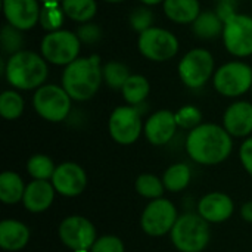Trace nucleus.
Segmentation results:
<instances>
[{"label": "nucleus", "mask_w": 252, "mask_h": 252, "mask_svg": "<svg viewBox=\"0 0 252 252\" xmlns=\"http://www.w3.org/2000/svg\"><path fill=\"white\" fill-rule=\"evenodd\" d=\"M233 151L232 136L223 126L202 123L190 130L186 137L189 158L201 165H217L224 162Z\"/></svg>", "instance_id": "f257e3e1"}, {"label": "nucleus", "mask_w": 252, "mask_h": 252, "mask_svg": "<svg viewBox=\"0 0 252 252\" xmlns=\"http://www.w3.org/2000/svg\"><path fill=\"white\" fill-rule=\"evenodd\" d=\"M103 80L99 56L75 59L66 65L62 75V87L71 99L89 100L97 92Z\"/></svg>", "instance_id": "f03ea898"}, {"label": "nucleus", "mask_w": 252, "mask_h": 252, "mask_svg": "<svg viewBox=\"0 0 252 252\" xmlns=\"http://www.w3.org/2000/svg\"><path fill=\"white\" fill-rule=\"evenodd\" d=\"M6 80L16 89L31 90L40 87L49 74L47 63L32 52H18L12 55L4 66Z\"/></svg>", "instance_id": "7ed1b4c3"}, {"label": "nucleus", "mask_w": 252, "mask_h": 252, "mask_svg": "<svg viewBox=\"0 0 252 252\" xmlns=\"http://www.w3.org/2000/svg\"><path fill=\"white\" fill-rule=\"evenodd\" d=\"M170 239L179 252H202L211 239L210 223L198 213L179 216L173 230L170 232Z\"/></svg>", "instance_id": "20e7f679"}, {"label": "nucleus", "mask_w": 252, "mask_h": 252, "mask_svg": "<svg viewBox=\"0 0 252 252\" xmlns=\"http://www.w3.org/2000/svg\"><path fill=\"white\" fill-rule=\"evenodd\" d=\"M179 219L176 205L167 198H158L151 201L140 217L142 230L152 238H161L168 235Z\"/></svg>", "instance_id": "39448f33"}, {"label": "nucleus", "mask_w": 252, "mask_h": 252, "mask_svg": "<svg viewBox=\"0 0 252 252\" xmlns=\"http://www.w3.org/2000/svg\"><path fill=\"white\" fill-rule=\"evenodd\" d=\"M32 105L35 112L46 121L61 123L63 121L71 111V97L63 87L47 84L37 89Z\"/></svg>", "instance_id": "423d86ee"}, {"label": "nucleus", "mask_w": 252, "mask_h": 252, "mask_svg": "<svg viewBox=\"0 0 252 252\" xmlns=\"http://www.w3.org/2000/svg\"><path fill=\"white\" fill-rule=\"evenodd\" d=\"M143 127L145 126H142L140 111L131 105L115 108L108 123V128L112 140L123 146H128L137 142Z\"/></svg>", "instance_id": "0eeeda50"}, {"label": "nucleus", "mask_w": 252, "mask_h": 252, "mask_svg": "<svg viewBox=\"0 0 252 252\" xmlns=\"http://www.w3.org/2000/svg\"><path fill=\"white\" fill-rule=\"evenodd\" d=\"M61 242L71 251H90L97 239L94 224L83 216H69L59 224Z\"/></svg>", "instance_id": "6e6552de"}, {"label": "nucleus", "mask_w": 252, "mask_h": 252, "mask_svg": "<svg viewBox=\"0 0 252 252\" xmlns=\"http://www.w3.org/2000/svg\"><path fill=\"white\" fill-rule=\"evenodd\" d=\"M78 35L69 31H53L49 32L41 41L43 58L55 65H69L74 62L80 52Z\"/></svg>", "instance_id": "1a4fd4ad"}, {"label": "nucleus", "mask_w": 252, "mask_h": 252, "mask_svg": "<svg viewBox=\"0 0 252 252\" xmlns=\"http://www.w3.org/2000/svg\"><path fill=\"white\" fill-rule=\"evenodd\" d=\"M214 87L227 97H236L252 89V69L242 62H230L217 69L214 75Z\"/></svg>", "instance_id": "9d476101"}, {"label": "nucleus", "mask_w": 252, "mask_h": 252, "mask_svg": "<svg viewBox=\"0 0 252 252\" xmlns=\"http://www.w3.org/2000/svg\"><path fill=\"white\" fill-rule=\"evenodd\" d=\"M214 59L208 50L193 49L190 50L179 65V74L182 81L190 89L202 87L213 75Z\"/></svg>", "instance_id": "9b49d317"}, {"label": "nucleus", "mask_w": 252, "mask_h": 252, "mask_svg": "<svg viewBox=\"0 0 252 252\" xmlns=\"http://www.w3.org/2000/svg\"><path fill=\"white\" fill-rule=\"evenodd\" d=\"M139 50L151 61H168L179 50V41L174 34L162 28H149L140 32Z\"/></svg>", "instance_id": "f8f14e48"}, {"label": "nucleus", "mask_w": 252, "mask_h": 252, "mask_svg": "<svg viewBox=\"0 0 252 252\" xmlns=\"http://www.w3.org/2000/svg\"><path fill=\"white\" fill-rule=\"evenodd\" d=\"M223 38L227 50L236 56L252 53V18L235 13L224 22Z\"/></svg>", "instance_id": "ddd939ff"}, {"label": "nucleus", "mask_w": 252, "mask_h": 252, "mask_svg": "<svg viewBox=\"0 0 252 252\" xmlns=\"http://www.w3.org/2000/svg\"><path fill=\"white\" fill-rule=\"evenodd\" d=\"M52 185L61 196L75 198L80 196L87 186V174L77 162H62L56 165L52 177Z\"/></svg>", "instance_id": "4468645a"}, {"label": "nucleus", "mask_w": 252, "mask_h": 252, "mask_svg": "<svg viewBox=\"0 0 252 252\" xmlns=\"http://www.w3.org/2000/svg\"><path fill=\"white\" fill-rule=\"evenodd\" d=\"M235 213L233 199L223 192H211L201 198L198 202V214L210 224L227 221Z\"/></svg>", "instance_id": "2eb2a0df"}, {"label": "nucleus", "mask_w": 252, "mask_h": 252, "mask_svg": "<svg viewBox=\"0 0 252 252\" xmlns=\"http://www.w3.org/2000/svg\"><path fill=\"white\" fill-rule=\"evenodd\" d=\"M177 127L176 115L171 111L161 109L148 118L143 127V133L151 145L164 146L174 137Z\"/></svg>", "instance_id": "dca6fc26"}, {"label": "nucleus", "mask_w": 252, "mask_h": 252, "mask_svg": "<svg viewBox=\"0 0 252 252\" xmlns=\"http://www.w3.org/2000/svg\"><path fill=\"white\" fill-rule=\"evenodd\" d=\"M3 9L7 22L18 30H30L40 21L37 0H3Z\"/></svg>", "instance_id": "f3484780"}, {"label": "nucleus", "mask_w": 252, "mask_h": 252, "mask_svg": "<svg viewBox=\"0 0 252 252\" xmlns=\"http://www.w3.org/2000/svg\"><path fill=\"white\" fill-rule=\"evenodd\" d=\"M56 190L49 180H32L27 185L22 198L24 208L32 214L47 211L55 201Z\"/></svg>", "instance_id": "a211bd4d"}, {"label": "nucleus", "mask_w": 252, "mask_h": 252, "mask_svg": "<svg viewBox=\"0 0 252 252\" xmlns=\"http://www.w3.org/2000/svg\"><path fill=\"white\" fill-rule=\"evenodd\" d=\"M223 127L232 137H250L252 133V103H232L224 112Z\"/></svg>", "instance_id": "6ab92c4d"}, {"label": "nucleus", "mask_w": 252, "mask_h": 252, "mask_svg": "<svg viewBox=\"0 0 252 252\" xmlns=\"http://www.w3.org/2000/svg\"><path fill=\"white\" fill-rule=\"evenodd\" d=\"M30 238L31 232L22 221L6 219L0 223V248L3 251H21L28 245Z\"/></svg>", "instance_id": "aec40b11"}, {"label": "nucleus", "mask_w": 252, "mask_h": 252, "mask_svg": "<svg viewBox=\"0 0 252 252\" xmlns=\"http://www.w3.org/2000/svg\"><path fill=\"white\" fill-rule=\"evenodd\" d=\"M27 185L15 171H3L0 174V201L6 205L22 202Z\"/></svg>", "instance_id": "412c9836"}, {"label": "nucleus", "mask_w": 252, "mask_h": 252, "mask_svg": "<svg viewBox=\"0 0 252 252\" xmlns=\"http://www.w3.org/2000/svg\"><path fill=\"white\" fill-rule=\"evenodd\" d=\"M164 12L171 21L179 24L195 22L201 13L198 0H165Z\"/></svg>", "instance_id": "4be33fe9"}, {"label": "nucleus", "mask_w": 252, "mask_h": 252, "mask_svg": "<svg viewBox=\"0 0 252 252\" xmlns=\"http://www.w3.org/2000/svg\"><path fill=\"white\" fill-rule=\"evenodd\" d=\"M192 179V173L188 164L185 162H176L170 165L162 176V183L165 186V190L168 192H182L185 190Z\"/></svg>", "instance_id": "5701e85b"}, {"label": "nucleus", "mask_w": 252, "mask_h": 252, "mask_svg": "<svg viewBox=\"0 0 252 252\" xmlns=\"http://www.w3.org/2000/svg\"><path fill=\"white\" fill-rule=\"evenodd\" d=\"M193 32L199 38H214L223 32V21L216 12H202L193 22Z\"/></svg>", "instance_id": "b1692460"}, {"label": "nucleus", "mask_w": 252, "mask_h": 252, "mask_svg": "<svg viewBox=\"0 0 252 252\" xmlns=\"http://www.w3.org/2000/svg\"><path fill=\"white\" fill-rule=\"evenodd\" d=\"M121 90H123V96H124L126 102L131 106H137L145 102V99L149 94L151 87L145 77L131 75Z\"/></svg>", "instance_id": "393cba45"}, {"label": "nucleus", "mask_w": 252, "mask_h": 252, "mask_svg": "<svg viewBox=\"0 0 252 252\" xmlns=\"http://www.w3.org/2000/svg\"><path fill=\"white\" fill-rule=\"evenodd\" d=\"M55 170L53 159L44 154H35L27 161V171L32 180H52Z\"/></svg>", "instance_id": "a878e982"}, {"label": "nucleus", "mask_w": 252, "mask_h": 252, "mask_svg": "<svg viewBox=\"0 0 252 252\" xmlns=\"http://www.w3.org/2000/svg\"><path fill=\"white\" fill-rule=\"evenodd\" d=\"M134 188H136V192L142 198H146L151 201L162 198V195L165 192V186L162 183V179H159L151 173L140 174L134 182Z\"/></svg>", "instance_id": "bb28decb"}, {"label": "nucleus", "mask_w": 252, "mask_h": 252, "mask_svg": "<svg viewBox=\"0 0 252 252\" xmlns=\"http://www.w3.org/2000/svg\"><path fill=\"white\" fill-rule=\"evenodd\" d=\"M62 9L66 16L77 22H87L96 15L94 0H62Z\"/></svg>", "instance_id": "cd10ccee"}, {"label": "nucleus", "mask_w": 252, "mask_h": 252, "mask_svg": "<svg viewBox=\"0 0 252 252\" xmlns=\"http://www.w3.org/2000/svg\"><path fill=\"white\" fill-rule=\"evenodd\" d=\"M24 99L13 90H6L0 96V114L4 120H16L24 112Z\"/></svg>", "instance_id": "c85d7f7f"}, {"label": "nucleus", "mask_w": 252, "mask_h": 252, "mask_svg": "<svg viewBox=\"0 0 252 252\" xmlns=\"http://www.w3.org/2000/svg\"><path fill=\"white\" fill-rule=\"evenodd\" d=\"M102 74H103V80L106 81V84L114 90L123 89L127 80L131 77L127 65L121 62H108L102 68Z\"/></svg>", "instance_id": "c756f323"}, {"label": "nucleus", "mask_w": 252, "mask_h": 252, "mask_svg": "<svg viewBox=\"0 0 252 252\" xmlns=\"http://www.w3.org/2000/svg\"><path fill=\"white\" fill-rule=\"evenodd\" d=\"M63 9L58 6V3H44L41 12H40V22L44 30L49 31H58L63 21Z\"/></svg>", "instance_id": "7c9ffc66"}, {"label": "nucleus", "mask_w": 252, "mask_h": 252, "mask_svg": "<svg viewBox=\"0 0 252 252\" xmlns=\"http://www.w3.org/2000/svg\"><path fill=\"white\" fill-rule=\"evenodd\" d=\"M176 123L179 127L182 128H188V130H193L198 126H201L202 123V114L196 106L188 105L180 108L176 114Z\"/></svg>", "instance_id": "2f4dec72"}, {"label": "nucleus", "mask_w": 252, "mask_h": 252, "mask_svg": "<svg viewBox=\"0 0 252 252\" xmlns=\"http://www.w3.org/2000/svg\"><path fill=\"white\" fill-rule=\"evenodd\" d=\"M24 43V37L21 34V30L15 28L13 25H4L1 30V44H3V50L7 53H18L21 52V46Z\"/></svg>", "instance_id": "473e14b6"}, {"label": "nucleus", "mask_w": 252, "mask_h": 252, "mask_svg": "<svg viewBox=\"0 0 252 252\" xmlns=\"http://www.w3.org/2000/svg\"><path fill=\"white\" fill-rule=\"evenodd\" d=\"M90 252H126L124 242L115 235H105L96 239Z\"/></svg>", "instance_id": "72a5a7b5"}, {"label": "nucleus", "mask_w": 252, "mask_h": 252, "mask_svg": "<svg viewBox=\"0 0 252 252\" xmlns=\"http://www.w3.org/2000/svg\"><path fill=\"white\" fill-rule=\"evenodd\" d=\"M152 21H154V13L148 7H137L130 15V24H131V27L136 31H140V32L152 28L151 27Z\"/></svg>", "instance_id": "f704fd0d"}, {"label": "nucleus", "mask_w": 252, "mask_h": 252, "mask_svg": "<svg viewBox=\"0 0 252 252\" xmlns=\"http://www.w3.org/2000/svg\"><path fill=\"white\" fill-rule=\"evenodd\" d=\"M102 37V30L96 24H83L78 28V38L86 44H93Z\"/></svg>", "instance_id": "c9c22d12"}, {"label": "nucleus", "mask_w": 252, "mask_h": 252, "mask_svg": "<svg viewBox=\"0 0 252 252\" xmlns=\"http://www.w3.org/2000/svg\"><path fill=\"white\" fill-rule=\"evenodd\" d=\"M239 159L245 171L252 177V136L247 137L239 149Z\"/></svg>", "instance_id": "e433bc0d"}, {"label": "nucleus", "mask_w": 252, "mask_h": 252, "mask_svg": "<svg viewBox=\"0 0 252 252\" xmlns=\"http://www.w3.org/2000/svg\"><path fill=\"white\" fill-rule=\"evenodd\" d=\"M235 3L236 0H219L217 15L221 18V21L226 22L230 16L235 15Z\"/></svg>", "instance_id": "4c0bfd02"}, {"label": "nucleus", "mask_w": 252, "mask_h": 252, "mask_svg": "<svg viewBox=\"0 0 252 252\" xmlns=\"http://www.w3.org/2000/svg\"><path fill=\"white\" fill-rule=\"evenodd\" d=\"M241 217H242L245 221L252 223V201L245 202V204L241 207Z\"/></svg>", "instance_id": "58836bf2"}, {"label": "nucleus", "mask_w": 252, "mask_h": 252, "mask_svg": "<svg viewBox=\"0 0 252 252\" xmlns=\"http://www.w3.org/2000/svg\"><path fill=\"white\" fill-rule=\"evenodd\" d=\"M140 1L145 3V4H157V3H159L162 0H140Z\"/></svg>", "instance_id": "ea45409f"}, {"label": "nucleus", "mask_w": 252, "mask_h": 252, "mask_svg": "<svg viewBox=\"0 0 252 252\" xmlns=\"http://www.w3.org/2000/svg\"><path fill=\"white\" fill-rule=\"evenodd\" d=\"M41 1H44V3H58L59 0H41Z\"/></svg>", "instance_id": "a19ab883"}, {"label": "nucleus", "mask_w": 252, "mask_h": 252, "mask_svg": "<svg viewBox=\"0 0 252 252\" xmlns=\"http://www.w3.org/2000/svg\"><path fill=\"white\" fill-rule=\"evenodd\" d=\"M106 1H111V3H115V1H123V0H106Z\"/></svg>", "instance_id": "79ce46f5"}, {"label": "nucleus", "mask_w": 252, "mask_h": 252, "mask_svg": "<svg viewBox=\"0 0 252 252\" xmlns=\"http://www.w3.org/2000/svg\"><path fill=\"white\" fill-rule=\"evenodd\" d=\"M74 252H90V251H74Z\"/></svg>", "instance_id": "37998d69"}]
</instances>
